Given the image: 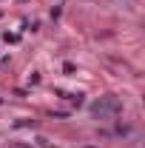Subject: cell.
<instances>
[{
    "label": "cell",
    "mask_w": 145,
    "mask_h": 148,
    "mask_svg": "<svg viewBox=\"0 0 145 148\" xmlns=\"http://www.w3.org/2000/svg\"><path fill=\"white\" fill-rule=\"evenodd\" d=\"M120 111H122V103L114 100V97H105V100L94 103V114L97 117H108V114H120Z\"/></svg>",
    "instance_id": "6da1fadb"
}]
</instances>
